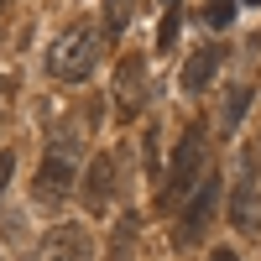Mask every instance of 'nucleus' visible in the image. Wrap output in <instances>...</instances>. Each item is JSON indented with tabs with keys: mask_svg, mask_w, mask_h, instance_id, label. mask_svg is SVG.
<instances>
[{
	"mask_svg": "<svg viewBox=\"0 0 261 261\" xmlns=\"http://www.w3.org/2000/svg\"><path fill=\"white\" fill-rule=\"evenodd\" d=\"M99 68V32L89 27V21H79V27H68L53 47H47V73L58 84H84Z\"/></svg>",
	"mask_w": 261,
	"mask_h": 261,
	"instance_id": "nucleus-1",
	"label": "nucleus"
},
{
	"mask_svg": "<svg viewBox=\"0 0 261 261\" xmlns=\"http://www.w3.org/2000/svg\"><path fill=\"white\" fill-rule=\"evenodd\" d=\"M199 162H204V130L193 125L188 136H183V146L172 151V167H167V188H162V209H172L183 199L188 188H199L204 178H199Z\"/></svg>",
	"mask_w": 261,
	"mask_h": 261,
	"instance_id": "nucleus-2",
	"label": "nucleus"
},
{
	"mask_svg": "<svg viewBox=\"0 0 261 261\" xmlns=\"http://www.w3.org/2000/svg\"><path fill=\"white\" fill-rule=\"evenodd\" d=\"M214 204H220V178H204L199 188H193L188 209H183L178 246H193V241H204V230H209V220H214Z\"/></svg>",
	"mask_w": 261,
	"mask_h": 261,
	"instance_id": "nucleus-3",
	"label": "nucleus"
},
{
	"mask_svg": "<svg viewBox=\"0 0 261 261\" xmlns=\"http://www.w3.org/2000/svg\"><path fill=\"white\" fill-rule=\"evenodd\" d=\"M68 188H73V141H63L58 151H47V162H42V172H37V199L58 204Z\"/></svg>",
	"mask_w": 261,
	"mask_h": 261,
	"instance_id": "nucleus-4",
	"label": "nucleus"
},
{
	"mask_svg": "<svg viewBox=\"0 0 261 261\" xmlns=\"http://www.w3.org/2000/svg\"><path fill=\"white\" fill-rule=\"evenodd\" d=\"M230 220L235 230H261V204H256V162H241L235 172V193H230Z\"/></svg>",
	"mask_w": 261,
	"mask_h": 261,
	"instance_id": "nucleus-5",
	"label": "nucleus"
},
{
	"mask_svg": "<svg viewBox=\"0 0 261 261\" xmlns=\"http://www.w3.org/2000/svg\"><path fill=\"white\" fill-rule=\"evenodd\" d=\"M37 261H89V235H84L79 225H58L47 241H42Z\"/></svg>",
	"mask_w": 261,
	"mask_h": 261,
	"instance_id": "nucleus-6",
	"label": "nucleus"
},
{
	"mask_svg": "<svg viewBox=\"0 0 261 261\" xmlns=\"http://www.w3.org/2000/svg\"><path fill=\"white\" fill-rule=\"evenodd\" d=\"M110 193H115V167H110V157H94L89 172H84V204H89V214L110 209Z\"/></svg>",
	"mask_w": 261,
	"mask_h": 261,
	"instance_id": "nucleus-7",
	"label": "nucleus"
},
{
	"mask_svg": "<svg viewBox=\"0 0 261 261\" xmlns=\"http://www.w3.org/2000/svg\"><path fill=\"white\" fill-rule=\"evenodd\" d=\"M220 47H199V53H193L188 63H183V94H199V89H209V79H214V68H220Z\"/></svg>",
	"mask_w": 261,
	"mask_h": 261,
	"instance_id": "nucleus-8",
	"label": "nucleus"
},
{
	"mask_svg": "<svg viewBox=\"0 0 261 261\" xmlns=\"http://www.w3.org/2000/svg\"><path fill=\"white\" fill-rule=\"evenodd\" d=\"M125 21H130V0H105V32L120 37V32H125Z\"/></svg>",
	"mask_w": 261,
	"mask_h": 261,
	"instance_id": "nucleus-9",
	"label": "nucleus"
},
{
	"mask_svg": "<svg viewBox=\"0 0 261 261\" xmlns=\"http://www.w3.org/2000/svg\"><path fill=\"white\" fill-rule=\"evenodd\" d=\"M136 214H125V220H120V230H115V246H110V261H125L130 256V235H136Z\"/></svg>",
	"mask_w": 261,
	"mask_h": 261,
	"instance_id": "nucleus-10",
	"label": "nucleus"
},
{
	"mask_svg": "<svg viewBox=\"0 0 261 261\" xmlns=\"http://www.w3.org/2000/svg\"><path fill=\"white\" fill-rule=\"evenodd\" d=\"M246 105H251V89H235V94H230V110H225V130H235V125H241Z\"/></svg>",
	"mask_w": 261,
	"mask_h": 261,
	"instance_id": "nucleus-11",
	"label": "nucleus"
},
{
	"mask_svg": "<svg viewBox=\"0 0 261 261\" xmlns=\"http://www.w3.org/2000/svg\"><path fill=\"white\" fill-rule=\"evenodd\" d=\"M209 27H230V21H235V0H209Z\"/></svg>",
	"mask_w": 261,
	"mask_h": 261,
	"instance_id": "nucleus-12",
	"label": "nucleus"
},
{
	"mask_svg": "<svg viewBox=\"0 0 261 261\" xmlns=\"http://www.w3.org/2000/svg\"><path fill=\"white\" fill-rule=\"evenodd\" d=\"M16 178V151H0V199H6V183Z\"/></svg>",
	"mask_w": 261,
	"mask_h": 261,
	"instance_id": "nucleus-13",
	"label": "nucleus"
},
{
	"mask_svg": "<svg viewBox=\"0 0 261 261\" xmlns=\"http://www.w3.org/2000/svg\"><path fill=\"white\" fill-rule=\"evenodd\" d=\"M172 37H178V11H167V21H162V37H157V42H162V47H172Z\"/></svg>",
	"mask_w": 261,
	"mask_h": 261,
	"instance_id": "nucleus-14",
	"label": "nucleus"
},
{
	"mask_svg": "<svg viewBox=\"0 0 261 261\" xmlns=\"http://www.w3.org/2000/svg\"><path fill=\"white\" fill-rule=\"evenodd\" d=\"M209 261H241V256H235V251H225V246H214V251H209Z\"/></svg>",
	"mask_w": 261,
	"mask_h": 261,
	"instance_id": "nucleus-15",
	"label": "nucleus"
},
{
	"mask_svg": "<svg viewBox=\"0 0 261 261\" xmlns=\"http://www.w3.org/2000/svg\"><path fill=\"white\" fill-rule=\"evenodd\" d=\"M251 6H261V0H251Z\"/></svg>",
	"mask_w": 261,
	"mask_h": 261,
	"instance_id": "nucleus-16",
	"label": "nucleus"
},
{
	"mask_svg": "<svg viewBox=\"0 0 261 261\" xmlns=\"http://www.w3.org/2000/svg\"><path fill=\"white\" fill-rule=\"evenodd\" d=\"M0 6H6V0H0Z\"/></svg>",
	"mask_w": 261,
	"mask_h": 261,
	"instance_id": "nucleus-17",
	"label": "nucleus"
}]
</instances>
